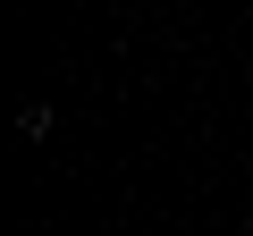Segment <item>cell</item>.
<instances>
[{"label": "cell", "mask_w": 253, "mask_h": 236, "mask_svg": "<svg viewBox=\"0 0 253 236\" xmlns=\"http://www.w3.org/2000/svg\"><path fill=\"white\" fill-rule=\"evenodd\" d=\"M51 127H59L51 101H17V135H26V144H51Z\"/></svg>", "instance_id": "cell-1"}]
</instances>
